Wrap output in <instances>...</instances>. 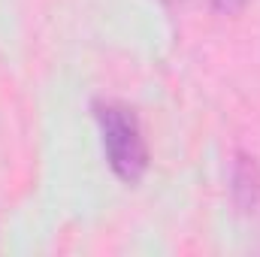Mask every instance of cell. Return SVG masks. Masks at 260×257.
<instances>
[{"label":"cell","mask_w":260,"mask_h":257,"mask_svg":"<svg viewBox=\"0 0 260 257\" xmlns=\"http://www.w3.org/2000/svg\"><path fill=\"white\" fill-rule=\"evenodd\" d=\"M94 118H97L103 151H106L112 173L124 185L142 182L148 170V145H145L136 112L118 100H100L94 103Z\"/></svg>","instance_id":"obj_1"},{"label":"cell","mask_w":260,"mask_h":257,"mask_svg":"<svg viewBox=\"0 0 260 257\" xmlns=\"http://www.w3.org/2000/svg\"><path fill=\"white\" fill-rule=\"evenodd\" d=\"M233 194H236V203L242 209H254L260 200V173L257 167L242 154H239L236 170H233Z\"/></svg>","instance_id":"obj_2"},{"label":"cell","mask_w":260,"mask_h":257,"mask_svg":"<svg viewBox=\"0 0 260 257\" xmlns=\"http://www.w3.org/2000/svg\"><path fill=\"white\" fill-rule=\"evenodd\" d=\"M245 3H248V0H212V6H215L218 12H224V15H233V12H239Z\"/></svg>","instance_id":"obj_3"}]
</instances>
